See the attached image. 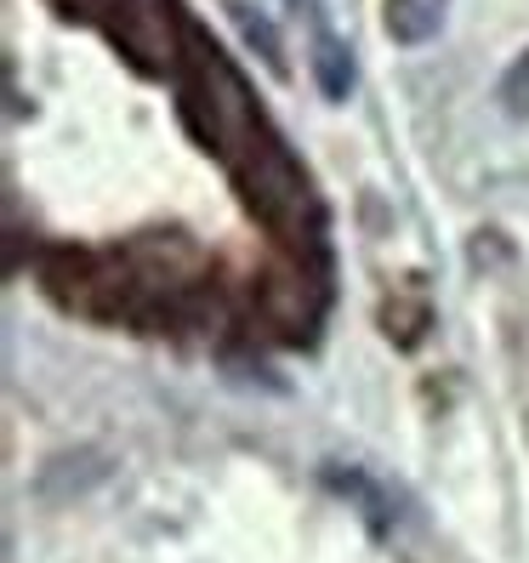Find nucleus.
<instances>
[{
	"label": "nucleus",
	"instance_id": "f257e3e1",
	"mask_svg": "<svg viewBox=\"0 0 529 563\" xmlns=\"http://www.w3.org/2000/svg\"><path fill=\"white\" fill-rule=\"evenodd\" d=\"M324 313V285L308 274H290V279H268L262 285V319H268L285 342H308L319 330Z\"/></svg>",
	"mask_w": 529,
	"mask_h": 563
},
{
	"label": "nucleus",
	"instance_id": "f03ea898",
	"mask_svg": "<svg viewBox=\"0 0 529 563\" xmlns=\"http://www.w3.org/2000/svg\"><path fill=\"white\" fill-rule=\"evenodd\" d=\"M324 484L337 489V495H348V501L365 512V523L376 529V536H387V529H393V501H387V495H382L365 473H359V467H337V461H330V467H324Z\"/></svg>",
	"mask_w": 529,
	"mask_h": 563
},
{
	"label": "nucleus",
	"instance_id": "7ed1b4c3",
	"mask_svg": "<svg viewBox=\"0 0 529 563\" xmlns=\"http://www.w3.org/2000/svg\"><path fill=\"white\" fill-rule=\"evenodd\" d=\"M382 23L399 46H421L439 35L444 12H439V0H382Z\"/></svg>",
	"mask_w": 529,
	"mask_h": 563
},
{
	"label": "nucleus",
	"instance_id": "20e7f679",
	"mask_svg": "<svg viewBox=\"0 0 529 563\" xmlns=\"http://www.w3.org/2000/svg\"><path fill=\"white\" fill-rule=\"evenodd\" d=\"M313 80H319V91L330 97V103H348V91H353V52H348V41H337V35H313Z\"/></svg>",
	"mask_w": 529,
	"mask_h": 563
},
{
	"label": "nucleus",
	"instance_id": "39448f33",
	"mask_svg": "<svg viewBox=\"0 0 529 563\" xmlns=\"http://www.w3.org/2000/svg\"><path fill=\"white\" fill-rule=\"evenodd\" d=\"M228 12H234L240 35H245V41L262 52V63H268L274 75H285V46H279V35H274V23H268V18H256L251 7H228Z\"/></svg>",
	"mask_w": 529,
	"mask_h": 563
},
{
	"label": "nucleus",
	"instance_id": "423d86ee",
	"mask_svg": "<svg viewBox=\"0 0 529 563\" xmlns=\"http://www.w3.org/2000/svg\"><path fill=\"white\" fill-rule=\"evenodd\" d=\"M502 103H507V114H529V52L502 75Z\"/></svg>",
	"mask_w": 529,
	"mask_h": 563
}]
</instances>
